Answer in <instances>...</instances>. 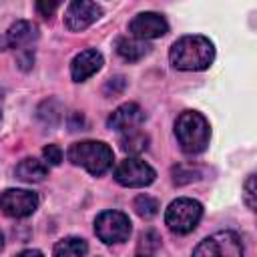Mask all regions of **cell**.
<instances>
[{
    "label": "cell",
    "instance_id": "17",
    "mask_svg": "<svg viewBox=\"0 0 257 257\" xmlns=\"http://www.w3.org/2000/svg\"><path fill=\"white\" fill-rule=\"evenodd\" d=\"M149 147V137L143 131H128L120 137V149L128 155H139L143 151H147Z\"/></svg>",
    "mask_w": 257,
    "mask_h": 257
},
{
    "label": "cell",
    "instance_id": "8",
    "mask_svg": "<svg viewBox=\"0 0 257 257\" xmlns=\"http://www.w3.org/2000/svg\"><path fill=\"white\" fill-rule=\"evenodd\" d=\"M38 207V197L32 191L26 189H6L0 195V209L14 219L28 217L36 211Z\"/></svg>",
    "mask_w": 257,
    "mask_h": 257
},
{
    "label": "cell",
    "instance_id": "6",
    "mask_svg": "<svg viewBox=\"0 0 257 257\" xmlns=\"http://www.w3.org/2000/svg\"><path fill=\"white\" fill-rule=\"evenodd\" d=\"M155 177H157L155 169L137 157H128V159L120 161L114 169V181L122 187H131V189L149 187L155 181Z\"/></svg>",
    "mask_w": 257,
    "mask_h": 257
},
{
    "label": "cell",
    "instance_id": "15",
    "mask_svg": "<svg viewBox=\"0 0 257 257\" xmlns=\"http://www.w3.org/2000/svg\"><path fill=\"white\" fill-rule=\"evenodd\" d=\"M149 44L145 40H139V38H118L116 40V52L120 58L128 60V62H137L141 60L143 56L149 54Z\"/></svg>",
    "mask_w": 257,
    "mask_h": 257
},
{
    "label": "cell",
    "instance_id": "5",
    "mask_svg": "<svg viewBox=\"0 0 257 257\" xmlns=\"http://www.w3.org/2000/svg\"><path fill=\"white\" fill-rule=\"evenodd\" d=\"M193 257H243L241 237L233 231H217L195 247Z\"/></svg>",
    "mask_w": 257,
    "mask_h": 257
},
{
    "label": "cell",
    "instance_id": "7",
    "mask_svg": "<svg viewBox=\"0 0 257 257\" xmlns=\"http://www.w3.org/2000/svg\"><path fill=\"white\" fill-rule=\"evenodd\" d=\"M94 233L104 243H122L131 235V221L120 211H104L94 221Z\"/></svg>",
    "mask_w": 257,
    "mask_h": 257
},
{
    "label": "cell",
    "instance_id": "11",
    "mask_svg": "<svg viewBox=\"0 0 257 257\" xmlns=\"http://www.w3.org/2000/svg\"><path fill=\"white\" fill-rule=\"evenodd\" d=\"M145 120V112L137 102H124L120 104L106 120L108 128L116 131V133H128V131H137Z\"/></svg>",
    "mask_w": 257,
    "mask_h": 257
},
{
    "label": "cell",
    "instance_id": "13",
    "mask_svg": "<svg viewBox=\"0 0 257 257\" xmlns=\"http://www.w3.org/2000/svg\"><path fill=\"white\" fill-rule=\"evenodd\" d=\"M102 66V54L94 48L82 50L80 54H76L70 62V76L74 82H82L86 78H90L94 72H98Z\"/></svg>",
    "mask_w": 257,
    "mask_h": 257
},
{
    "label": "cell",
    "instance_id": "24",
    "mask_svg": "<svg viewBox=\"0 0 257 257\" xmlns=\"http://www.w3.org/2000/svg\"><path fill=\"white\" fill-rule=\"evenodd\" d=\"M141 257H149V255H141Z\"/></svg>",
    "mask_w": 257,
    "mask_h": 257
},
{
    "label": "cell",
    "instance_id": "14",
    "mask_svg": "<svg viewBox=\"0 0 257 257\" xmlns=\"http://www.w3.org/2000/svg\"><path fill=\"white\" fill-rule=\"evenodd\" d=\"M46 175H48V165L34 157L22 159L16 167V177L24 183H40L46 179Z\"/></svg>",
    "mask_w": 257,
    "mask_h": 257
},
{
    "label": "cell",
    "instance_id": "12",
    "mask_svg": "<svg viewBox=\"0 0 257 257\" xmlns=\"http://www.w3.org/2000/svg\"><path fill=\"white\" fill-rule=\"evenodd\" d=\"M38 38V28L36 24L28 20H18L14 22L2 36H0V50H14L28 46L32 40Z\"/></svg>",
    "mask_w": 257,
    "mask_h": 257
},
{
    "label": "cell",
    "instance_id": "22",
    "mask_svg": "<svg viewBox=\"0 0 257 257\" xmlns=\"http://www.w3.org/2000/svg\"><path fill=\"white\" fill-rule=\"evenodd\" d=\"M16 257H44L40 251H36V249H26V251H20Z\"/></svg>",
    "mask_w": 257,
    "mask_h": 257
},
{
    "label": "cell",
    "instance_id": "23",
    "mask_svg": "<svg viewBox=\"0 0 257 257\" xmlns=\"http://www.w3.org/2000/svg\"><path fill=\"white\" fill-rule=\"evenodd\" d=\"M2 247H4V233L0 231V249H2Z\"/></svg>",
    "mask_w": 257,
    "mask_h": 257
},
{
    "label": "cell",
    "instance_id": "2",
    "mask_svg": "<svg viewBox=\"0 0 257 257\" xmlns=\"http://www.w3.org/2000/svg\"><path fill=\"white\" fill-rule=\"evenodd\" d=\"M175 135L181 149L189 155H199L207 149L211 128L207 118L197 110H185L175 122Z\"/></svg>",
    "mask_w": 257,
    "mask_h": 257
},
{
    "label": "cell",
    "instance_id": "18",
    "mask_svg": "<svg viewBox=\"0 0 257 257\" xmlns=\"http://www.w3.org/2000/svg\"><path fill=\"white\" fill-rule=\"evenodd\" d=\"M135 211H137L139 217L151 219V217H155L159 213V201L149 197V195H139L135 199Z\"/></svg>",
    "mask_w": 257,
    "mask_h": 257
},
{
    "label": "cell",
    "instance_id": "10",
    "mask_svg": "<svg viewBox=\"0 0 257 257\" xmlns=\"http://www.w3.org/2000/svg\"><path fill=\"white\" fill-rule=\"evenodd\" d=\"M133 38L139 40H151V38H161L169 32V24L167 20L157 14V12H141L131 20L128 26Z\"/></svg>",
    "mask_w": 257,
    "mask_h": 257
},
{
    "label": "cell",
    "instance_id": "4",
    "mask_svg": "<svg viewBox=\"0 0 257 257\" xmlns=\"http://www.w3.org/2000/svg\"><path fill=\"white\" fill-rule=\"evenodd\" d=\"M201 217H203V205L195 199L183 197V199L173 201L167 207L165 223L173 233L185 235V233H191L199 225Z\"/></svg>",
    "mask_w": 257,
    "mask_h": 257
},
{
    "label": "cell",
    "instance_id": "3",
    "mask_svg": "<svg viewBox=\"0 0 257 257\" xmlns=\"http://www.w3.org/2000/svg\"><path fill=\"white\" fill-rule=\"evenodd\" d=\"M68 161L76 167L86 169L90 175L98 177L112 167L114 155H112V149L102 141H80L70 145Z\"/></svg>",
    "mask_w": 257,
    "mask_h": 257
},
{
    "label": "cell",
    "instance_id": "16",
    "mask_svg": "<svg viewBox=\"0 0 257 257\" xmlns=\"http://www.w3.org/2000/svg\"><path fill=\"white\" fill-rule=\"evenodd\" d=\"M88 251V245L80 237H64L54 245L52 255L54 257H84Z\"/></svg>",
    "mask_w": 257,
    "mask_h": 257
},
{
    "label": "cell",
    "instance_id": "1",
    "mask_svg": "<svg viewBox=\"0 0 257 257\" xmlns=\"http://www.w3.org/2000/svg\"><path fill=\"white\" fill-rule=\"evenodd\" d=\"M169 58L171 64L179 70H205L215 58V48L213 42L205 36H183L171 46Z\"/></svg>",
    "mask_w": 257,
    "mask_h": 257
},
{
    "label": "cell",
    "instance_id": "20",
    "mask_svg": "<svg viewBox=\"0 0 257 257\" xmlns=\"http://www.w3.org/2000/svg\"><path fill=\"white\" fill-rule=\"evenodd\" d=\"M245 203L251 211L255 209V175H249L245 181Z\"/></svg>",
    "mask_w": 257,
    "mask_h": 257
},
{
    "label": "cell",
    "instance_id": "19",
    "mask_svg": "<svg viewBox=\"0 0 257 257\" xmlns=\"http://www.w3.org/2000/svg\"><path fill=\"white\" fill-rule=\"evenodd\" d=\"M42 157H44V163H46V165L56 167V165H60V161H62V151H60L58 145H46L44 151H42Z\"/></svg>",
    "mask_w": 257,
    "mask_h": 257
},
{
    "label": "cell",
    "instance_id": "21",
    "mask_svg": "<svg viewBox=\"0 0 257 257\" xmlns=\"http://www.w3.org/2000/svg\"><path fill=\"white\" fill-rule=\"evenodd\" d=\"M36 8H38V12L42 14V16H52L54 14V10L58 8V2H38L36 4Z\"/></svg>",
    "mask_w": 257,
    "mask_h": 257
},
{
    "label": "cell",
    "instance_id": "9",
    "mask_svg": "<svg viewBox=\"0 0 257 257\" xmlns=\"http://www.w3.org/2000/svg\"><path fill=\"white\" fill-rule=\"evenodd\" d=\"M100 14H102V10L98 4L88 2V0H76V2L68 4L66 14H64V24L68 30L80 32V30L88 28L92 22H96Z\"/></svg>",
    "mask_w": 257,
    "mask_h": 257
}]
</instances>
